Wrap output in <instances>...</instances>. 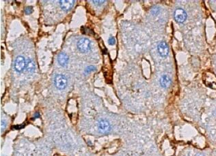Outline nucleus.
Segmentation results:
<instances>
[{
	"label": "nucleus",
	"mask_w": 216,
	"mask_h": 156,
	"mask_svg": "<svg viewBox=\"0 0 216 156\" xmlns=\"http://www.w3.org/2000/svg\"><path fill=\"white\" fill-rule=\"evenodd\" d=\"M203 82L207 86L216 89V76L212 73H205L203 75Z\"/></svg>",
	"instance_id": "1"
},
{
	"label": "nucleus",
	"mask_w": 216,
	"mask_h": 156,
	"mask_svg": "<svg viewBox=\"0 0 216 156\" xmlns=\"http://www.w3.org/2000/svg\"><path fill=\"white\" fill-rule=\"evenodd\" d=\"M77 46L79 51L82 53H87L91 49V43L90 40L86 38H82L78 41Z\"/></svg>",
	"instance_id": "2"
},
{
	"label": "nucleus",
	"mask_w": 216,
	"mask_h": 156,
	"mask_svg": "<svg viewBox=\"0 0 216 156\" xmlns=\"http://www.w3.org/2000/svg\"><path fill=\"white\" fill-rule=\"evenodd\" d=\"M68 80L66 77L64 75H56L54 80V84L58 89L63 90L65 88L66 85H67Z\"/></svg>",
	"instance_id": "3"
},
{
	"label": "nucleus",
	"mask_w": 216,
	"mask_h": 156,
	"mask_svg": "<svg viewBox=\"0 0 216 156\" xmlns=\"http://www.w3.org/2000/svg\"><path fill=\"white\" fill-rule=\"evenodd\" d=\"M25 66H26V60L24 56H19L17 57L16 60L14 62V69L15 71L18 73H20L23 71L25 69Z\"/></svg>",
	"instance_id": "4"
},
{
	"label": "nucleus",
	"mask_w": 216,
	"mask_h": 156,
	"mask_svg": "<svg viewBox=\"0 0 216 156\" xmlns=\"http://www.w3.org/2000/svg\"><path fill=\"white\" fill-rule=\"evenodd\" d=\"M174 17L176 21L178 23H183L187 19V13L183 8H179L174 11Z\"/></svg>",
	"instance_id": "5"
},
{
	"label": "nucleus",
	"mask_w": 216,
	"mask_h": 156,
	"mask_svg": "<svg viewBox=\"0 0 216 156\" xmlns=\"http://www.w3.org/2000/svg\"><path fill=\"white\" fill-rule=\"evenodd\" d=\"M111 126L109 122L105 119L99 121L98 123V129L100 133L101 134H107L110 131Z\"/></svg>",
	"instance_id": "6"
},
{
	"label": "nucleus",
	"mask_w": 216,
	"mask_h": 156,
	"mask_svg": "<svg viewBox=\"0 0 216 156\" xmlns=\"http://www.w3.org/2000/svg\"><path fill=\"white\" fill-rule=\"evenodd\" d=\"M157 50L159 55L161 57H163V58H166V56H168L169 54L168 45H167V43L164 42V41L161 42L159 44L157 47Z\"/></svg>",
	"instance_id": "7"
},
{
	"label": "nucleus",
	"mask_w": 216,
	"mask_h": 156,
	"mask_svg": "<svg viewBox=\"0 0 216 156\" xmlns=\"http://www.w3.org/2000/svg\"><path fill=\"white\" fill-rule=\"evenodd\" d=\"M59 2H60V6L62 10L68 11L73 7L75 1H73V0H61Z\"/></svg>",
	"instance_id": "8"
},
{
	"label": "nucleus",
	"mask_w": 216,
	"mask_h": 156,
	"mask_svg": "<svg viewBox=\"0 0 216 156\" xmlns=\"http://www.w3.org/2000/svg\"><path fill=\"white\" fill-rule=\"evenodd\" d=\"M69 58L67 54H66L64 52H62V53H60L58 54V64L60 65L62 67H64L67 64L68 62Z\"/></svg>",
	"instance_id": "9"
},
{
	"label": "nucleus",
	"mask_w": 216,
	"mask_h": 156,
	"mask_svg": "<svg viewBox=\"0 0 216 156\" xmlns=\"http://www.w3.org/2000/svg\"><path fill=\"white\" fill-rule=\"evenodd\" d=\"M171 79L168 75H164L161 77L160 79V85L161 87H163L164 88H168L171 85Z\"/></svg>",
	"instance_id": "10"
},
{
	"label": "nucleus",
	"mask_w": 216,
	"mask_h": 156,
	"mask_svg": "<svg viewBox=\"0 0 216 156\" xmlns=\"http://www.w3.org/2000/svg\"><path fill=\"white\" fill-rule=\"evenodd\" d=\"M25 69L27 71L32 72L34 71L35 69V64L30 59H27L26 60V66H25Z\"/></svg>",
	"instance_id": "11"
},
{
	"label": "nucleus",
	"mask_w": 216,
	"mask_h": 156,
	"mask_svg": "<svg viewBox=\"0 0 216 156\" xmlns=\"http://www.w3.org/2000/svg\"><path fill=\"white\" fill-rule=\"evenodd\" d=\"M96 70V67H94V66H89L88 67H86V69H85V72L86 73H91L92 71H94Z\"/></svg>",
	"instance_id": "12"
},
{
	"label": "nucleus",
	"mask_w": 216,
	"mask_h": 156,
	"mask_svg": "<svg viewBox=\"0 0 216 156\" xmlns=\"http://www.w3.org/2000/svg\"><path fill=\"white\" fill-rule=\"evenodd\" d=\"M108 43H109V45H115L116 40H115V38L114 37V36H110L109 39H108Z\"/></svg>",
	"instance_id": "13"
},
{
	"label": "nucleus",
	"mask_w": 216,
	"mask_h": 156,
	"mask_svg": "<svg viewBox=\"0 0 216 156\" xmlns=\"http://www.w3.org/2000/svg\"><path fill=\"white\" fill-rule=\"evenodd\" d=\"M33 12V8L31 6H28L25 8V13L26 15H30Z\"/></svg>",
	"instance_id": "14"
},
{
	"label": "nucleus",
	"mask_w": 216,
	"mask_h": 156,
	"mask_svg": "<svg viewBox=\"0 0 216 156\" xmlns=\"http://www.w3.org/2000/svg\"><path fill=\"white\" fill-rule=\"evenodd\" d=\"M159 11V8L155 7V8H152V10H151V13H152V14H153V15H157Z\"/></svg>",
	"instance_id": "15"
},
{
	"label": "nucleus",
	"mask_w": 216,
	"mask_h": 156,
	"mask_svg": "<svg viewBox=\"0 0 216 156\" xmlns=\"http://www.w3.org/2000/svg\"><path fill=\"white\" fill-rule=\"evenodd\" d=\"M6 122H5L4 121H1V131L3 132V130L5 129V128H6Z\"/></svg>",
	"instance_id": "16"
},
{
	"label": "nucleus",
	"mask_w": 216,
	"mask_h": 156,
	"mask_svg": "<svg viewBox=\"0 0 216 156\" xmlns=\"http://www.w3.org/2000/svg\"><path fill=\"white\" fill-rule=\"evenodd\" d=\"M92 2L95 4V5H101L105 2V1H92Z\"/></svg>",
	"instance_id": "17"
},
{
	"label": "nucleus",
	"mask_w": 216,
	"mask_h": 156,
	"mask_svg": "<svg viewBox=\"0 0 216 156\" xmlns=\"http://www.w3.org/2000/svg\"><path fill=\"white\" fill-rule=\"evenodd\" d=\"M24 127V125H21V126H20V125L14 126V127H12V128H14L15 129H21V128H23V127Z\"/></svg>",
	"instance_id": "18"
},
{
	"label": "nucleus",
	"mask_w": 216,
	"mask_h": 156,
	"mask_svg": "<svg viewBox=\"0 0 216 156\" xmlns=\"http://www.w3.org/2000/svg\"><path fill=\"white\" fill-rule=\"evenodd\" d=\"M39 116H40V114L38 113V112H37V113L35 114V115H34V119L38 118V117H39Z\"/></svg>",
	"instance_id": "19"
},
{
	"label": "nucleus",
	"mask_w": 216,
	"mask_h": 156,
	"mask_svg": "<svg viewBox=\"0 0 216 156\" xmlns=\"http://www.w3.org/2000/svg\"><path fill=\"white\" fill-rule=\"evenodd\" d=\"M196 156H203V155H202V154H200V153H199V154H197Z\"/></svg>",
	"instance_id": "20"
}]
</instances>
